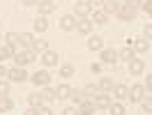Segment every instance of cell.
Masks as SVG:
<instances>
[{
    "label": "cell",
    "mask_w": 152,
    "mask_h": 115,
    "mask_svg": "<svg viewBox=\"0 0 152 115\" xmlns=\"http://www.w3.org/2000/svg\"><path fill=\"white\" fill-rule=\"evenodd\" d=\"M5 76H7V67L0 62V78H5Z\"/></svg>",
    "instance_id": "obj_45"
},
{
    "label": "cell",
    "mask_w": 152,
    "mask_h": 115,
    "mask_svg": "<svg viewBox=\"0 0 152 115\" xmlns=\"http://www.w3.org/2000/svg\"><path fill=\"white\" fill-rule=\"evenodd\" d=\"M90 16H92V23H97V25H106V23H108V14H106L104 9H92V14H90Z\"/></svg>",
    "instance_id": "obj_17"
},
{
    "label": "cell",
    "mask_w": 152,
    "mask_h": 115,
    "mask_svg": "<svg viewBox=\"0 0 152 115\" xmlns=\"http://www.w3.org/2000/svg\"><path fill=\"white\" fill-rule=\"evenodd\" d=\"M23 5H28V7H35V5H39V0H21Z\"/></svg>",
    "instance_id": "obj_44"
},
{
    "label": "cell",
    "mask_w": 152,
    "mask_h": 115,
    "mask_svg": "<svg viewBox=\"0 0 152 115\" xmlns=\"http://www.w3.org/2000/svg\"><path fill=\"white\" fill-rule=\"evenodd\" d=\"M7 78H10V83H26L30 76L26 74L23 67H16V65H14L12 69H7Z\"/></svg>",
    "instance_id": "obj_2"
},
{
    "label": "cell",
    "mask_w": 152,
    "mask_h": 115,
    "mask_svg": "<svg viewBox=\"0 0 152 115\" xmlns=\"http://www.w3.org/2000/svg\"><path fill=\"white\" fill-rule=\"evenodd\" d=\"M88 2L92 5V9H95V7H102V5H104V0H88Z\"/></svg>",
    "instance_id": "obj_43"
},
{
    "label": "cell",
    "mask_w": 152,
    "mask_h": 115,
    "mask_svg": "<svg viewBox=\"0 0 152 115\" xmlns=\"http://www.w3.org/2000/svg\"><path fill=\"white\" fill-rule=\"evenodd\" d=\"M129 65V76H141L143 71H145V62H143L141 58H134L132 62H127Z\"/></svg>",
    "instance_id": "obj_11"
},
{
    "label": "cell",
    "mask_w": 152,
    "mask_h": 115,
    "mask_svg": "<svg viewBox=\"0 0 152 115\" xmlns=\"http://www.w3.org/2000/svg\"><path fill=\"white\" fill-rule=\"evenodd\" d=\"M76 23H78V19H76L74 14H65V16H60V28L65 30V32L76 30Z\"/></svg>",
    "instance_id": "obj_8"
},
{
    "label": "cell",
    "mask_w": 152,
    "mask_h": 115,
    "mask_svg": "<svg viewBox=\"0 0 152 115\" xmlns=\"http://www.w3.org/2000/svg\"><path fill=\"white\" fill-rule=\"evenodd\" d=\"M30 81H32L37 87H46L48 83H51V74H48L46 69H42V71H35V74L30 76Z\"/></svg>",
    "instance_id": "obj_5"
},
{
    "label": "cell",
    "mask_w": 152,
    "mask_h": 115,
    "mask_svg": "<svg viewBox=\"0 0 152 115\" xmlns=\"http://www.w3.org/2000/svg\"><path fill=\"white\" fill-rule=\"evenodd\" d=\"M32 41H35V35H32V32H21V44L26 48H32Z\"/></svg>",
    "instance_id": "obj_30"
},
{
    "label": "cell",
    "mask_w": 152,
    "mask_h": 115,
    "mask_svg": "<svg viewBox=\"0 0 152 115\" xmlns=\"http://www.w3.org/2000/svg\"><path fill=\"white\" fill-rule=\"evenodd\" d=\"M99 58H102V65H118V51L115 48H102L99 51Z\"/></svg>",
    "instance_id": "obj_4"
},
{
    "label": "cell",
    "mask_w": 152,
    "mask_h": 115,
    "mask_svg": "<svg viewBox=\"0 0 152 115\" xmlns=\"http://www.w3.org/2000/svg\"><path fill=\"white\" fill-rule=\"evenodd\" d=\"M88 48H90V51H102V48H104V39L102 37H90L88 39Z\"/></svg>",
    "instance_id": "obj_24"
},
{
    "label": "cell",
    "mask_w": 152,
    "mask_h": 115,
    "mask_svg": "<svg viewBox=\"0 0 152 115\" xmlns=\"http://www.w3.org/2000/svg\"><path fill=\"white\" fill-rule=\"evenodd\" d=\"M102 7H104V12L108 14V16H111V14L118 16V12H120V7H122V0H120V2H118V0H104Z\"/></svg>",
    "instance_id": "obj_14"
},
{
    "label": "cell",
    "mask_w": 152,
    "mask_h": 115,
    "mask_svg": "<svg viewBox=\"0 0 152 115\" xmlns=\"http://www.w3.org/2000/svg\"><path fill=\"white\" fill-rule=\"evenodd\" d=\"M14 111V101L10 97H0V113H12Z\"/></svg>",
    "instance_id": "obj_25"
},
{
    "label": "cell",
    "mask_w": 152,
    "mask_h": 115,
    "mask_svg": "<svg viewBox=\"0 0 152 115\" xmlns=\"http://www.w3.org/2000/svg\"><path fill=\"white\" fill-rule=\"evenodd\" d=\"M132 48L136 51V53H148V51H150V39H145V37L134 39V41H132Z\"/></svg>",
    "instance_id": "obj_16"
},
{
    "label": "cell",
    "mask_w": 152,
    "mask_h": 115,
    "mask_svg": "<svg viewBox=\"0 0 152 115\" xmlns=\"http://www.w3.org/2000/svg\"><path fill=\"white\" fill-rule=\"evenodd\" d=\"M42 104H44V101H42V95H39V92H30L28 95V106L30 108H39Z\"/></svg>",
    "instance_id": "obj_27"
},
{
    "label": "cell",
    "mask_w": 152,
    "mask_h": 115,
    "mask_svg": "<svg viewBox=\"0 0 152 115\" xmlns=\"http://www.w3.org/2000/svg\"><path fill=\"white\" fill-rule=\"evenodd\" d=\"M122 5H132V7H141V0H122Z\"/></svg>",
    "instance_id": "obj_42"
},
{
    "label": "cell",
    "mask_w": 152,
    "mask_h": 115,
    "mask_svg": "<svg viewBox=\"0 0 152 115\" xmlns=\"http://www.w3.org/2000/svg\"><path fill=\"white\" fill-rule=\"evenodd\" d=\"M42 62H44V67H56L58 65V53L51 51V48L44 51V53H42Z\"/></svg>",
    "instance_id": "obj_15"
},
{
    "label": "cell",
    "mask_w": 152,
    "mask_h": 115,
    "mask_svg": "<svg viewBox=\"0 0 152 115\" xmlns=\"http://www.w3.org/2000/svg\"><path fill=\"white\" fill-rule=\"evenodd\" d=\"M97 95H99V87H97L95 83H88V85L83 87V97H86V99H95Z\"/></svg>",
    "instance_id": "obj_26"
},
{
    "label": "cell",
    "mask_w": 152,
    "mask_h": 115,
    "mask_svg": "<svg viewBox=\"0 0 152 115\" xmlns=\"http://www.w3.org/2000/svg\"><path fill=\"white\" fill-rule=\"evenodd\" d=\"M145 85L143 83H134L132 87H129V99H132V104H141V99L145 97Z\"/></svg>",
    "instance_id": "obj_3"
},
{
    "label": "cell",
    "mask_w": 152,
    "mask_h": 115,
    "mask_svg": "<svg viewBox=\"0 0 152 115\" xmlns=\"http://www.w3.org/2000/svg\"><path fill=\"white\" fill-rule=\"evenodd\" d=\"M83 99H86V97H83V92H78V90H74V95H72V101H74V104L78 106L81 101H83Z\"/></svg>",
    "instance_id": "obj_35"
},
{
    "label": "cell",
    "mask_w": 152,
    "mask_h": 115,
    "mask_svg": "<svg viewBox=\"0 0 152 115\" xmlns=\"http://www.w3.org/2000/svg\"><path fill=\"white\" fill-rule=\"evenodd\" d=\"M10 81H5V78H0V97H7L10 95Z\"/></svg>",
    "instance_id": "obj_34"
},
{
    "label": "cell",
    "mask_w": 152,
    "mask_h": 115,
    "mask_svg": "<svg viewBox=\"0 0 152 115\" xmlns=\"http://www.w3.org/2000/svg\"><path fill=\"white\" fill-rule=\"evenodd\" d=\"M92 25H95V23H92L90 19H78V23H76V30H78L81 35H90V32H92Z\"/></svg>",
    "instance_id": "obj_19"
},
{
    "label": "cell",
    "mask_w": 152,
    "mask_h": 115,
    "mask_svg": "<svg viewBox=\"0 0 152 115\" xmlns=\"http://www.w3.org/2000/svg\"><path fill=\"white\" fill-rule=\"evenodd\" d=\"M143 85H145V90H148V92L152 90V74H150V76H145V83H143Z\"/></svg>",
    "instance_id": "obj_41"
},
{
    "label": "cell",
    "mask_w": 152,
    "mask_h": 115,
    "mask_svg": "<svg viewBox=\"0 0 152 115\" xmlns=\"http://www.w3.org/2000/svg\"><path fill=\"white\" fill-rule=\"evenodd\" d=\"M141 7L150 14V19H152V0H141Z\"/></svg>",
    "instance_id": "obj_36"
},
{
    "label": "cell",
    "mask_w": 152,
    "mask_h": 115,
    "mask_svg": "<svg viewBox=\"0 0 152 115\" xmlns=\"http://www.w3.org/2000/svg\"><path fill=\"white\" fill-rule=\"evenodd\" d=\"M35 58H37V53L32 51V48H26V51H21V53H14V62H16V67H26V65H30V62H35Z\"/></svg>",
    "instance_id": "obj_1"
},
{
    "label": "cell",
    "mask_w": 152,
    "mask_h": 115,
    "mask_svg": "<svg viewBox=\"0 0 152 115\" xmlns=\"http://www.w3.org/2000/svg\"><path fill=\"white\" fill-rule=\"evenodd\" d=\"M111 95H113L118 101H122V99H129V85H124V83H118V85H113Z\"/></svg>",
    "instance_id": "obj_12"
},
{
    "label": "cell",
    "mask_w": 152,
    "mask_h": 115,
    "mask_svg": "<svg viewBox=\"0 0 152 115\" xmlns=\"http://www.w3.org/2000/svg\"><path fill=\"white\" fill-rule=\"evenodd\" d=\"M108 111H111V115H124V113H127V111H124V106L120 104V101L111 104V108H108Z\"/></svg>",
    "instance_id": "obj_33"
},
{
    "label": "cell",
    "mask_w": 152,
    "mask_h": 115,
    "mask_svg": "<svg viewBox=\"0 0 152 115\" xmlns=\"http://www.w3.org/2000/svg\"><path fill=\"white\" fill-rule=\"evenodd\" d=\"M32 30H35V32H39V35H42V32H46V30H48L46 16H37V19H35V23H32Z\"/></svg>",
    "instance_id": "obj_22"
},
{
    "label": "cell",
    "mask_w": 152,
    "mask_h": 115,
    "mask_svg": "<svg viewBox=\"0 0 152 115\" xmlns=\"http://www.w3.org/2000/svg\"><path fill=\"white\" fill-rule=\"evenodd\" d=\"M62 115H78V108L76 106H67L65 111H62Z\"/></svg>",
    "instance_id": "obj_39"
},
{
    "label": "cell",
    "mask_w": 152,
    "mask_h": 115,
    "mask_svg": "<svg viewBox=\"0 0 152 115\" xmlns=\"http://www.w3.org/2000/svg\"><path fill=\"white\" fill-rule=\"evenodd\" d=\"M90 71H92V74H102V71H104V65H102V62H92Z\"/></svg>",
    "instance_id": "obj_37"
},
{
    "label": "cell",
    "mask_w": 152,
    "mask_h": 115,
    "mask_svg": "<svg viewBox=\"0 0 152 115\" xmlns=\"http://www.w3.org/2000/svg\"><path fill=\"white\" fill-rule=\"evenodd\" d=\"M141 108H143V113H152V95H145L141 99Z\"/></svg>",
    "instance_id": "obj_31"
},
{
    "label": "cell",
    "mask_w": 152,
    "mask_h": 115,
    "mask_svg": "<svg viewBox=\"0 0 152 115\" xmlns=\"http://www.w3.org/2000/svg\"><path fill=\"white\" fill-rule=\"evenodd\" d=\"M39 16H48V14H53L56 12V2L53 0H39Z\"/></svg>",
    "instance_id": "obj_13"
},
{
    "label": "cell",
    "mask_w": 152,
    "mask_h": 115,
    "mask_svg": "<svg viewBox=\"0 0 152 115\" xmlns=\"http://www.w3.org/2000/svg\"><path fill=\"white\" fill-rule=\"evenodd\" d=\"M143 35H145V39H150V41H152V23H148V25L143 28Z\"/></svg>",
    "instance_id": "obj_40"
},
{
    "label": "cell",
    "mask_w": 152,
    "mask_h": 115,
    "mask_svg": "<svg viewBox=\"0 0 152 115\" xmlns=\"http://www.w3.org/2000/svg\"><path fill=\"white\" fill-rule=\"evenodd\" d=\"M97 87H99V92H111V90H113V78L111 76H102L99 83H97Z\"/></svg>",
    "instance_id": "obj_23"
},
{
    "label": "cell",
    "mask_w": 152,
    "mask_h": 115,
    "mask_svg": "<svg viewBox=\"0 0 152 115\" xmlns=\"http://www.w3.org/2000/svg\"><path fill=\"white\" fill-rule=\"evenodd\" d=\"M39 95H42V101H44V104H51L53 99H58V97H56V87H51V85L42 87V92H39Z\"/></svg>",
    "instance_id": "obj_20"
},
{
    "label": "cell",
    "mask_w": 152,
    "mask_h": 115,
    "mask_svg": "<svg viewBox=\"0 0 152 115\" xmlns=\"http://www.w3.org/2000/svg\"><path fill=\"white\" fill-rule=\"evenodd\" d=\"M76 108H78V115H95V111H97L95 99H83Z\"/></svg>",
    "instance_id": "obj_9"
},
{
    "label": "cell",
    "mask_w": 152,
    "mask_h": 115,
    "mask_svg": "<svg viewBox=\"0 0 152 115\" xmlns=\"http://www.w3.org/2000/svg\"><path fill=\"white\" fill-rule=\"evenodd\" d=\"M111 104H113L111 92H99V95L95 97V106L99 108V111H108V108H111Z\"/></svg>",
    "instance_id": "obj_7"
},
{
    "label": "cell",
    "mask_w": 152,
    "mask_h": 115,
    "mask_svg": "<svg viewBox=\"0 0 152 115\" xmlns=\"http://www.w3.org/2000/svg\"><path fill=\"white\" fill-rule=\"evenodd\" d=\"M134 58H136V51L132 46H124L122 51H118V60H124V62H132Z\"/></svg>",
    "instance_id": "obj_21"
},
{
    "label": "cell",
    "mask_w": 152,
    "mask_h": 115,
    "mask_svg": "<svg viewBox=\"0 0 152 115\" xmlns=\"http://www.w3.org/2000/svg\"><path fill=\"white\" fill-rule=\"evenodd\" d=\"M58 74H60L62 78H72V76H74V67H72V65H62Z\"/></svg>",
    "instance_id": "obj_32"
},
{
    "label": "cell",
    "mask_w": 152,
    "mask_h": 115,
    "mask_svg": "<svg viewBox=\"0 0 152 115\" xmlns=\"http://www.w3.org/2000/svg\"><path fill=\"white\" fill-rule=\"evenodd\" d=\"M76 16L78 19H88L90 14H92V5L88 2V0H76Z\"/></svg>",
    "instance_id": "obj_6"
},
{
    "label": "cell",
    "mask_w": 152,
    "mask_h": 115,
    "mask_svg": "<svg viewBox=\"0 0 152 115\" xmlns=\"http://www.w3.org/2000/svg\"><path fill=\"white\" fill-rule=\"evenodd\" d=\"M10 58H14V48L12 46H0V62H5V60H10Z\"/></svg>",
    "instance_id": "obj_29"
},
{
    "label": "cell",
    "mask_w": 152,
    "mask_h": 115,
    "mask_svg": "<svg viewBox=\"0 0 152 115\" xmlns=\"http://www.w3.org/2000/svg\"><path fill=\"white\" fill-rule=\"evenodd\" d=\"M32 51L42 55L44 51H48V41H46V39H35V41H32Z\"/></svg>",
    "instance_id": "obj_28"
},
{
    "label": "cell",
    "mask_w": 152,
    "mask_h": 115,
    "mask_svg": "<svg viewBox=\"0 0 152 115\" xmlns=\"http://www.w3.org/2000/svg\"><path fill=\"white\" fill-rule=\"evenodd\" d=\"M72 95H74V87L67 85V83H62V85L56 87V97H58V99H69Z\"/></svg>",
    "instance_id": "obj_18"
},
{
    "label": "cell",
    "mask_w": 152,
    "mask_h": 115,
    "mask_svg": "<svg viewBox=\"0 0 152 115\" xmlns=\"http://www.w3.org/2000/svg\"><path fill=\"white\" fill-rule=\"evenodd\" d=\"M136 9H138V7L122 5V7H120V12H118V19H120V21H134V19H136Z\"/></svg>",
    "instance_id": "obj_10"
},
{
    "label": "cell",
    "mask_w": 152,
    "mask_h": 115,
    "mask_svg": "<svg viewBox=\"0 0 152 115\" xmlns=\"http://www.w3.org/2000/svg\"><path fill=\"white\" fill-rule=\"evenodd\" d=\"M37 111H39V115H53V111H51V108H48L46 104H42V106L37 108Z\"/></svg>",
    "instance_id": "obj_38"
}]
</instances>
